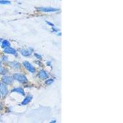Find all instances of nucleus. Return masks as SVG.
Masks as SVG:
<instances>
[{
	"label": "nucleus",
	"instance_id": "2eb2a0df",
	"mask_svg": "<svg viewBox=\"0 0 123 123\" xmlns=\"http://www.w3.org/2000/svg\"><path fill=\"white\" fill-rule=\"evenodd\" d=\"M53 81H54L53 80L50 79V80H48L47 81H46V83L47 84H51V83H53Z\"/></svg>",
	"mask_w": 123,
	"mask_h": 123
},
{
	"label": "nucleus",
	"instance_id": "39448f33",
	"mask_svg": "<svg viewBox=\"0 0 123 123\" xmlns=\"http://www.w3.org/2000/svg\"><path fill=\"white\" fill-rule=\"evenodd\" d=\"M1 81L3 83L6 84H11L13 82V79L12 77L7 76H4L2 78Z\"/></svg>",
	"mask_w": 123,
	"mask_h": 123
},
{
	"label": "nucleus",
	"instance_id": "f8f14e48",
	"mask_svg": "<svg viewBox=\"0 0 123 123\" xmlns=\"http://www.w3.org/2000/svg\"><path fill=\"white\" fill-rule=\"evenodd\" d=\"M1 47L3 48H4V49H6V48L10 47L9 42L8 41H7V40H4L3 42H2Z\"/></svg>",
	"mask_w": 123,
	"mask_h": 123
},
{
	"label": "nucleus",
	"instance_id": "4468645a",
	"mask_svg": "<svg viewBox=\"0 0 123 123\" xmlns=\"http://www.w3.org/2000/svg\"><path fill=\"white\" fill-rule=\"evenodd\" d=\"M7 73V70L5 68H1L0 69V74H4Z\"/></svg>",
	"mask_w": 123,
	"mask_h": 123
},
{
	"label": "nucleus",
	"instance_id": "7ed1b4c3",
	"mask_svg": "<svg viewBox=\"0 0 123 123\" xmlns=\"http://www.w3.org/2000/svg\"><path fill=\"white\" fill-rule=\"evenodd\" d=\"M0 93L4 97L6 96L8 94V89L6 84L3 83H0Z\"/></svg>",
	"mask_w": 123,
	"mask_h": 123
},
{
	"label": "nucleus",
	"instance_id": "dca6fc26",
	"mask_svg": "<svg viewBox=\"0 0 123 123\" xmlns=\"http://www.w3.org/2000/svg\"><path fill=\"white\" fill-rule=\"evenodd\" d=\"M0 67H1V62H0Z\"/></svg>",
	"mask_w": 123,
	"mask_h": 123
},
{
	"label": "nucleus",
	"instance_id": "ddd939ff",
	"mask_svg": "<svg viewBox=\"0 0 123 123\" xmlns=\"http://www.w3.org/2000/svg\"><path fill=\"white\" fill-rule=\"evenodd\" d=\"M11 3L9 1L7 0H0V4H9Z\"/></svg>",
	"mask_w": 123,
	"mask_h": 123
},
{
	"label": "nucleus",
	"instance_id": "20e7f679",
	"mask_svg": "<svg viewBox=\"0 0 123 123\" xmlns=\"http://www.w3.org/2000/svg\"><path fill=\"white\" fill-rule=\"evenodd\" d=\"M23 65L25 67V68L27 69L28 71H29L30 72H31V73H34L36 71L35 67L30 63H29L28 61H24L23 62Z\"/></svg>",
	"mask_w": 123,
	"mask_h": 123
},
{
	"label": "nucleus",
	"instance_id": "9d476101",
	"mask_svg": "<svg viewBox=\"0 0 123 123\" xmlns=\"http://www.w3.org/2000/svg\"><path fill=\"white\" fill-rule=\"evenodd\" d=\"M12 92H17L18 94H21V95H25V92H24V91L23 89L20 88V87H17V88L14 89L12 90Z\"/></svg>",
	"mask_w": 123,
	"mask_h": 123
},
{
	"label": "nucleus",
	"instance_id": "0eeeda50",
	"mask_svg": "<svg viewBox=\"0 0 123 123\" xmlns=\"http://www.w3.org/2000/svg\"><path fill=\"white\" fill-rule=\"evenodd\" d=\"M39 77L41 79L46 80V79H47L48 78V74L44 70H41L39 73Z\"/></svg>",
	"mask_w": 123,
	"mask_h": 123
},
{
	"label": "nucleus",
	"instance_id": "f257e3e1",
	"mask_svg": "<svg viewBox=\"0 0 123 123\" xmlns=\"http://www.w3.org/2000/svg\"><path fill=\"white\" fill-rule=\"evenodd\" d=\"M13 78L21 83H27L28 82V80L26 76L20 73H15L13 75Z\"/></svg>",
	"mask_w": 123,
	"mask_h": 123
},
{
	"label": "nucleus",
	"instance_id": "a211bd4d",
	"mask_svg": "<svg viewBox=\"0 0 123 123\" xmlns=\"http://www.w3.org/2000/svg\"><path fill=\"white\" fill-rule=\"evenodd\" d=\"M0 98H1V95H0Z\"/></svg>",
	"mask_w": 123,
	"mask_h": 123
},
{
	"label": "nucleus",
	"instance_id": "1a4fd4ad",
	"mask_svg": "<svg viewBox=\"0 0 123 123\" xmlns=\"http://www.w3.org/2000/svg\"><path fill=\"white\" fill-rule=\"evenodd\" d=\"M31 99H32V96H31V95H27V96L25 98V99L24 100V101L22 102V104L23 105H27V104H28V103L31 100Z\"/></svg>",
	"mask_w": 123,
	"mask_h": 123
},
{
	"label": "nucleus",
	"instance_id": "423d86ee",
	"mask_svg": "<svg viewBox=\"0 0 123 123\" xmlns=\"http://www.w3.org/2000/svg\"><path fill=\"white\" fill-rule=\"evenodd\" d=\"M4 53L9 54H14V55L16 54V53H17V52H16V50H15V49H13V48H10V47L6 48V49H4Z\"/></svg>",
	"mask_w": 123,
	"mask_h": 123
},
{
	"label": "nucleus",
	"instance_id": "6e6552de",
	"mask_svg": "<svg viewBox=\"0 0 123 123\" xmlns=\"http://www.w3.org/2000/svg\"><path fill=\"white\" fill-rule=\"evenodd\" d=\"M9 65L12 67L13 68L15 69H19L20 68V65L18 62L15 61V62H11L9 63Z\"/></svg>",
	"mask_w": 123,
	"mask_h": 123
},
{
	"label": "nucleus",
	"instance_id": "f03ea898",
	"mask_svg": "<svg viewBox=\"0 0 123 123\" xmlns=\"http://www.w3.org/2000/svg\"><path fill=\"white\" fill-rule=\"evenodd\" d=\"M38 10L39 11L44 12H56L58 11L59 9H55L54 7H38Z\"/></svg>",
	"mask_w": 123,
	"mask_h": 123
},
{
	"label": "nucleus",
	"instance_id": "f3484780",
	"mask_svg": "<svg viewBox=\"0 0 123 123\" xmlns=\"http://www.w3.org/2000/svg\"><path fill=\"white\" fill-rule=\"evenodd\" d=\"M1 105H0V110H1Z\"/></svg>",
	"mask_w": 123,
	"mask_h": 123
},
{
	"label": "nucleus",
	"instance_id": "9b49d317",
	"mask_svg": "<svg viewBox=\"0 0 123 123\" xmlns=\"http://www.w3.org/2000/svg\"><path fill=\"white\" fill-rule=\"evenodd\" d=\"M20 53L24 56H29L31 55V52L30 50H25V49H21L20 50Z\"/></svg>",
	"mask_w": 123,
	"mask_h": 123
}]
</instances>
